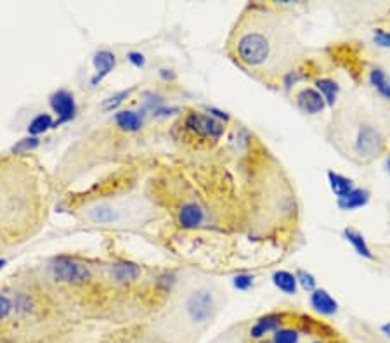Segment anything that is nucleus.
Segmentation results:
<instances>
[{
  "instance_id": "5701e85b",
  "label": "nucleus",
  "mask_w": 390,
  "mask_h": 343,
  "mask_svg": "<svg viewBox=\"0 0 390 343\" xmlns=\"http://www.w3.org/2000/svg\"><path fill=\"white\" fill-rule=\"evenodd\" d=\"M135 88L132 87V88H128V91H120V92H117V94H113V95H110V97L106 99L104 102H102V108H104L106 111H115V110H118V108L124 104L125 101H127L128 97L132 95V92H134Z\"/></svg>"
},
{
  "instance_id": "0eeeda50",
  "label": "nucleus",
  "mask_w": 390,
  "mask_h": 343,
  "mask_svg": "<svg viewBox=\"0 0 390 343\" xmlns=\"http://www.w3.org/2000/svg\"><path fill=\"white\" fill-rule=\"evenodd\" d=\"M175 222L184 230L201 229L208 222L207 206L196 198H190L179 204L175 212Z\"/></svg>"
},
{
  "instance_id": "f03ea898",
  "label": "nucleus",
  "mask_w": 390,
  "mask_h": 343,
  "mask_svg": "<svg viewBox=\"0 0 390 343\" xmlns=\"http://www.w3.org/2000/svg\"><path fill=\"white\" fill-rule=\"evenodd\" d=\"M387 134L389 128L378 110L354 97H347L330 125L333 146L359 165L371 163L383 153Z\"/></svg>"
},
{
  "instance_id": "39448f33",
  "label": "nucleus",
  "mask_w": 390,
  "mask_h": 343,
  "mask_svg": "<svg viewBox=\"0 0 390 343\" xmlns=\"http://www.w3.org/2000/svg\"><path fill=\"white\" fill-rule=\"evenodd\" d=\"M49 269H51L52 279L61 285L84 286L92 281L91 267L73 257H56Z\"/></svg>"
},
{
  "instance_id": "bb28decb",
  "label": "nucleus",
  "mask_w": 390,
  "mask_h": 343,
  "mask_svg": "<svg viewBox=\"0 0 390 343\" xmlns=\"http://www.w3.org/2000/svg\"><path fill=\"white\" fill-rule=\"evenodd\" d=\"M234 286L241 292H246L253 286V276L252 274H238L236 278H234Z\"/></svg>"
},
{
  "instance_id": "20e7f679",
  "label": "nucleus",
  "mask_w": 390,
  "mask_h": 343,
  "mask_svg": "<svg viewBox=\"0 0 390 343\" xmlns=\"http://www.w3.org/2000/svg\"><path fill=\"white\" fill-rule=\"evenodd\" d=\"M184 134L190 135L191 141L198 143H217L226 132V123L211 118L210 115L191 111L183 120Z\"/></svg>"
},
{
  "instance_id": "9b49d317",
  "label": "nucleus",
  "mask_w": 390,
  "mask_h": 343,
  "mask_svg": "<svg viewBox=\"0 0 390 343\" xmlns=\"http://www.w3.org/2000/svg\"><path fill=\"white\" fill-rule=\"evenodd\" d=\"M293 99H295L297 108L307 115H317L325 110V97L321 95V92L312 87L299 88L295 92V95H293Z\"/></svg>"
},
{
  "instance_id": "f3484780",
  "label": "nucleus",
  "mask_w": 390,
  "mask_h": 343,
  "mask_svg": "<svg viewBox=\"0 0 390 343\" xmlns=\"http://www.w3.org/2000/svg\"><path fill=\"white\" fill-rule=\"evenodd\" d=\"M368 200H369L368 191L354 189L352 193L347 194L345 198H340L339 204H340V209H343V210H354V209H359V206L368 203Z\"/></svg>"
},
{
  "instance_id": "393cba45",
  "label": "nucleus",
  "mask_w": 390,
  "mask_h": 343,
  "mask_svg": "<svg viewBox=\"0 0 390 343\" xmlns=\"http://www.w3.org/2000/svg\"><path fill=\"white\" fill-rule=\"evenodd\" d=\"M295 276H297V281L302 285L303 289H307V292H314V289H316V279H314L312 274L300 269Z\"/></svg>"
},
{
  "instance_id": "dca6fc26",
  "label": "nucleus",
  "mask_w": 390,
  "mask_h": 343,
  "mask_svg": "<svg viewBox=\"0 0 390 343\" xmlns=\"http://www.w3.org/2000/svg\"><path fill=\"white\" fill-rule=\"evenodd\" d=\"M273 283L277 289H281L286 295H295L297 285H299L295 274L288 272V270H276L273 274Z\"/></svg>"
},
{
  "instance_id": "ddd939ff",
  "label": "nucleus",
  "mask_w": 390,
  "mask_h": 343,
  "mask_svg": "<svg viewBox=\"0 0 390 343\" xmlns=\"http://www.w3.org/2000/svg\"><path fill=\"white\" fill-rule=\"evenodd\" d=\"M110 274L115 283L127 285V283H134L141 278V267L128 260H120V262L111 263Z\"/></svg>"
},
{
  "instance_id": "1a4fd4ad",
  "label": "nucleus",
  "mask_w": 390,
  "mask_h": 343,
  "mask_svg": "<svg viewBox=\"0 0 390 343\" xmlns=\"http://www.w3.org/2000/svg\"><path fill=\"white\" fill-rule=\"evenodd\" d=\"M85 219L95 226H115L124 219V210L111 201H98L85 210Z\"/></svg>"
},
{
  "instance_id": "9d476101",
  "label": "nucleus",
  "mask_w": 390,
  "mask_h": 343,
  "mask_svg": "<svg viewBox=\"0 0 390 343\" xmlns=\"http://www.w3.org/2000/svg\"><path fill=\"white\" fill-rule=\"evenodd\" d=\"M92 66H94V75L91 78V84L98 85L117 68V54L110 49H98L92 56Z\"/></svg>"
},
{
  "instance_id": "b1692460",
  "label": "nucleus",
  "mask_w": 390,
  "mask_h": 343,
  "mask_svg": "<svg viewBox=\"0 0 390 343\" xmlns=\"http://www.w3.org/2000/svg\"><path fill=\"white\" fill-rule=\"evenodd\" d=\"M14 312V300H11L4 293H0V324L8 322Z\"/></svg>"
},
{
  "instance_id": "2eb2a0df",
  "label": "nucleus",
  "mask_w": 390,
  "mask_h": 343,
  "mask_svg": "<svg viewBox=\"0 0 390 343\" xmlns=\"http://www.w3.org/2000/svg\"><path fill=\"white\" fill-rule=\"evenodd\" d=\"M54 121L56 118L52 117L51 113H38L37 117L32 118L26 132H28V135H32V137H41V135L47 134L49 130L54 128Z\"/></svg>"
},
{
  "instance_id": "7ed1b4c3",
  "label": "nucleus",
  "mask_w": 390,
  "mask_h": 343,
  "mask_svg": "<svg viewBox=\"0 0 390 343\" xmlns=\"http://www.w3.org/2000/svg\"><path fill=\"white\" fill-rule=\"evenodd\" d=\"M222 309V295L216 285L205 283L187 293L183 303V318L186 338L193 342L201 335Z\"/></svg>"
},
{
  "instance_id": "a878e982",
  "label": "nucleus",
  "mask_w": 390,
  "mask_h": 343,
  "mask_svg": "<svg viewBox=\"0 0 390 343\" xmlns=\"http://www.w3.org/2000/svg\"><path fill=\"white\" fill-rule=\"evenodd\" d=\"M125 59H127L134 68H139V70L146 66V56L139 51H128L127 54H125Z\"/></svg>"
},
{
  "instance_id": "7c9ffc66",
  "label": "nucleus",
  "mask_w": 390,
  "mask_h": 343,
  "mask_svg": "<svg viewBox=\"0 0 390 343\" xmlns=\"http://www.w3.org/2000/svg\"><path fill=\"white\" fill-rule=\"evenodd\" d=\"M211 343H236V340H234V336L226 335V336H220V338H217L216 342H211Z\"/></svg>"
},
{
  "instance_id": "412c9836",
  "label": "nucleus",
  "mask_w": 390,
  "mask_h": 343,
  "mask_svg": "<svg viewBox=\"0 0 390 343\" xmlns=\"http://www.w3.org/2000/svg\"><path fill=\"white\" fill-rule=\"evenodd\" d=\"M38 147H41V137H32V135H26V137H23L21 141H18V143L12 146V153L28 154V153H32V151L38 150Z\"/></svg>"
},
{
  "instance_id": "473e14b6",
  "label": "nucleus",
  "mask_w": 390,
  "mask_h": 343,
  "mask_svg": "<svg viewBox=\"0 0 390 343\" xmlns=\"http://www.w3.org/2000/svg\"><path fill=\"white\" fill-rule=\"evenodd\" d=\"M382 331L385 333L387 336H390V322H387V324L382 326Z\"/></svg>"
},
{
  "instance_id": "6ab92c4d",
  "label": "nucleus",
  "mask_w": 390,
  "mask_h": 343,
  "mask_svg": "<svg viewBox=\"0 0 390 343\" xmlns=\"http://www.w3.org/2000/svg\"><path fill=\"white\" fill-rule=\"evenodd\" d=\"M369 82H371L375 91L378 92L382 97L389 99L390 101V78L387 77L385 71L380 70V68H375V70L369 73Z\"/></svg>"
},
{
  "instance_id": "4468645a",
  "label": "nucleus",
  "mask_w": 390,
  "mask_h": 343,
  "mask_svg": "<svg viewBox=\"0 0 390 343\" xmlns=\"http://www.w3.org/2000/svg\"><path fill=\"white\" fill-rule=\"evenodd\" d=\"M310 305L314 307V311L323 316H333L339 311V303L325 289H314L310 295Z\"/></svg>"
},
{
  "instance_id": "6e6552de",
  "label": "nucleus",
  "mask_w": 390,
  "mask_h": 343,
  "mask_svg": "<svg viewBox=\"0 0 390 343\" xmlns=\"http://www.w3.org/2000/svg\"><path fill=\"white\" fill-rule=\"evenodd\" d=\"M288 314L286 312H271V314L262 316L257 319L246 333L248 342H259V340L267 338V335H273L276 329L288 324Z\"/></svg>"
},
{
  "instance_id": "423d86ee",
  "label": "nucleus",
  "mask_w": 390,
  "mask_h": 343,
  "mask_svg": "<svg viewBox=\"0 0 390 343\" xmlns=\"http://www.w3.org/2000/svg\"><path fill=\"white\" fill-rule=\"evenodd\" d=\"M49 106L56 115L54 128L71 123L78 117V104L75 94L68 88H58L49 95Z\"/></svg>"
},
{
  "instance_id": "f704fd0d",
  "label": "nucleus",
  "mask_w": 390,
  "mask_h": 343,
  "mask_svg": "<svg viewBox=\"0 0 390 343\" xmlns=\"http://www.w3.org/2000/svg\"><path fill=\"white\" fill-rule=\"evenodd\" d=\"M4 265H5V260L0 259V269H4Z\"/></svg>"
},
{
  "instance_id": "cd10ccee",
  "label": "nucleus",
  "mask_w": 390,
  "mask_h": 343,
  "mask_svg": "<svg viewBox=\"0 0 390 343\" xmlns=\"http://www.w3.org/2000/svg\"><path fill=\"white\" fill-rule=\"evenodd\" d=\"M375 42L378 45H382V47H390V32H385V29H376Z\"/></svg>"
},
{
  "instance_id": "72a5a7b5",
  "label": "nucleus",
  "mask_w": 390,
  "mask_h": 343,
  "mask_svg": "<svg viewBox=\"0 0 390 343\" xmlns=\"http://www.w3.org/2000/svg\"><path fill=\"white\" fill-rule=\"evenodd\" d=\"M244 343H274V342L271 338H264V340H259V342H248V340H246Z\"/></svg>"
},
{
  "instance_id": "c85d7f7f",
  "label": "nucleus",
  "mask_w": 390,
  "mask_h": 343,
  "mask_svg": "<svg viewBox=\"0 0 390 343\" xmlns=\"http://www.w3.org/2000/svg\"><path fill=\"white\" fill-rule=\"evenodd\" d=\"M205 110H207V115H210V117L216 118V120L222 121V123H227V121L231 120L229 115L224 113L222 110H217V108H205Z\"/></svg>"
},
{
  "instance_id": "aec40b11",
  "label": "nucleus",
  "mask_w": 390,
  "mask_h": 343,
  "mask_svg": "<svg viewBox=\"0 0 390 343\" xmlns=\"http://www.w3.org/2000/svg\"><path fill=\"white\" fill-rule=\"evenodd\" d=\"M345 237H347V241L352 243V246L356 248V252H358L359 255L366 257V259H373L371 250L368 248V245H366V241H365V237H363L361 234L358 233V230L345 229Z\"/></svg>"
},
{
  "instance_id": "c756f323",
  "label": "nucleus",
  "mask_w": 390,
  "mask_h": 343,
  "mask_svg": "<svg viewBox=\"0 0 390 343\" xmlns=\"http://www.w3.org/2000/svg\"><path fill=\"white\" fill-rule=\"evenodd\" d=\"M158 77H160L163 82L175 80V73L172 70H168V68H161V70L158 71Z\"/></svg>"
},
{
  "instance_id": "f8f14e48",
  "label": "nucleus",
  "mask_w": 390,
  "mask_h": 343,
  "mask_svg": "<svg viewBox=\"0 0 390 343\" xmlns=\"http://www.w3.org/2000/svg\"><path fill=\"white\" fill-rule=\"evenodd\" d=\"M113 123L125 134H137L144 127V113L135 110H118L113 115Z\"/></svg>"
},
{
  "instance_id": "4be33fe9",
  "label": "nucleus",
  "mask_w": 390,
  "mask_h": 343,
  "mask_svg": "<svg viewBox=\"0 0 390 343\" xmlns=\"http://www.w3.org/2000/svg\"><path fill=\"white\" fill-rule=\"evenodd\" d=\"M316 84H317V88H319V92H321V95L325 97V101L328 102V104H335L336 91H339L335 82L330 80V78H319Z\"/></svg>"
},
{
  "instance_id": "f257e3e1",
  "label": "nucleus",
  "mask_w": 390,
  "mask_h": 343,
  "mask_svg": "<svg viewBox=\"0 0 390 343\" xmlns=\"http://www.w3.org/2000/svg\"><path fill=\"white\" fill-rule=\"evenodd\" d=\"M303 52L290 19L266 5H248L227 40V54L234 62L267 84L285 80Z\"/></svg>"
},
{
  "instance_id": "2f4dec72",
  "label": "nucleus",
  "mask_w": 390,
  "mask_h": 343,
  "mask_svg": "<svg viewBox=\"0 0 390 343\" xmlns=\"http://www.w3.org/2000/svg\"><path fill=\"white\" fill-rule=\"evenodd\" d=\"M310 343H333V342L330 338H326V336H321V338H316L314 342H310Z\"/></svg>"
},
{
  "instance_id": "a211bd4d",
  "label": "nucleus",
  "mask_w": 390,
  "mask_h": 343,
  "mask_svg": "<svg viewBox=\"0 0 390 343\" xmlns=\"http://www.w3.org/2000/svg\"><path fill=\"white\" fill-rule=\"evenodd\" d=\"M328 179H330V184H332V189L333 193L340 198H345L347 194L352 193L354 191V184L352 180L347 179V177L340 176V174H335V172H330L328 174Z\"/></svg>"
}]
</instances>
